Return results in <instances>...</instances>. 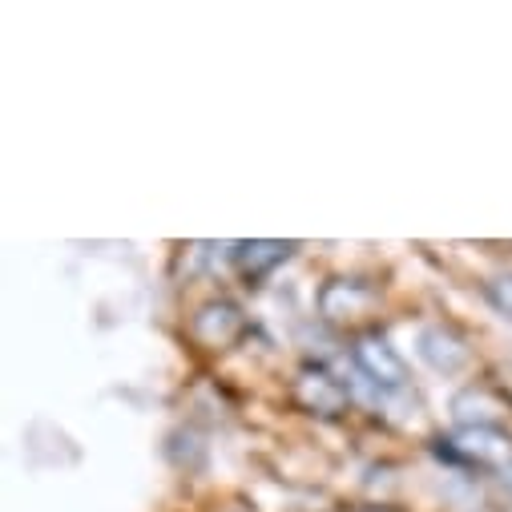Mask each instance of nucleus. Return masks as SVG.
<instances>
[{"mask_svg":"<svg viewBox=\"0 0 512 512\" xmlns=\"http://www.w3.org/2000/svg\"><path fill=\"white\" fill-rule=\"evenodd\" d=\"M351 363L363 371V379L371 383L379 396H383V392H404V388H408V363H404V355L388 343V335H379V331H367V335L355 339Z\"/></svg>","mask_w":512,"mask_h":512,"instance_id":"1","label":"nucleus"},{"mask_svg":"<svg viewBox=\"0 0 512 512\" xmlns=\"http://www.w3.org/2000/svg\"><path fill=\"white\" fill-rule=\"evenodd\" d=\"M295 400H299L303 412L331 420V416H343L347 412L351 388H347L339 375H331L323 363H303L299 375H295Z\"/></svg>","mask_w":512,"mask_h":512,"instance_id":"2","label":"nucleus"},{"mask_svg":"<svg viewBox=\"0 0 512 512\" xmlns=\"http://www.w3.org/2000/svg\"><path fill=\"white\" fill-rule=\"evenodd\" d=\"M416 355H420L436 375H460V371L472 363V347H468V339L456 335V331L444 327V323L420 327V335H416Z\"/></svg>","mask_w":512,"mask_h":512,"instance_id":"3","label":"nucleus"},{"mask_svg":"<svg viewBox=\"0 0 512 512\" xmlns=\"http://www.w3.org/2000/svg\"><path fill=\"white\" fill-rule=\"evenodd\" d=\"M456 452L464 456V468H492L504 472L512 464V436L504 428H460L452 436Z\"/></svg>","mask_w":512,"mask_h":512,"instance_id":"4","label":"nucleus"},{"mask_svg":"<svg viewBox=\"0 0 512 512\" xmlns=\"http://www.w3.org/2000/svg\"><path fill=\"white\" fill-rule=\"evenodd\" d=\"M190 331H194V339H198L202 347L222 351V347H230V343L246 331V315H242V307H234L230 299H214V303H202V307L194 311Z\"/></svg>","mask_w":512,"mask_h":512,"instance_id":"5","label":"nucleus"},{"mask_svg":"<svg viewBox=\"0 0 512 512\" xmlns=\"http://www.w3.org/2000/svg\"><path fill=\"white\" fill-rule=\"evenodd\" d=\"M375 291L359 279H331L323 291H319V311L327 323H355V319H367L375 311Z\"/></svg>","mask_w":512,"mask_h":512,"instance_id":"6","label":"nucleus"},{"mask_svg":"<svg viewBox=\"0 0 512 512\" xmlns=\"http://www.w3.org/2000/svg\"><path fill=\"white\" fill-rule=\"evenodd\" d=\"M504 416H508V404L488 383H472V388L452 396V420L460 428H500Z\"/></svg>","mask_w":512,"mask_h":512,"instance_id":"7","label":"nucleus"},{"mask_svg":"<svg viewBox=\"0 0 512 512\" xmlns=\"http://www.w3.org/2000/svg\"><path fill=\"white\" fill-rule=\"evenodd\" d=\"M295 242H279V238H254V242H238L234 246V267L246 283L267 279L275 267H283L291 259Z\"/></svg>","mask_w":512,"mask_h":512,"instance_id":"8","label":"nucleus"},{"mask_svg":"<svg viewBox=\"0 0 512 512\" xmlns=\"http://www.w3.org/2000/svg\"><path fill=\"white\" fill-rule=\"evenodd\" d=\"M484 299L492 303V311H496V315L512 319V271L492 275V279L484 283Z\"/></svg>","mask_w":512,"mask_h":512,"instance_id":"9","label":"nucleus"},{"mask_svg":"<svg viewBox=\"0 0 512 512\" xmlns=\"http://www.w3.org/2000/svg\"><path fill=\"white\" fill-rule=\"evenodd\" d=\"M496 480H500V484H504V488H508V496H512V464H508V468H504V472H496Z\"/></svg>","mask_w":512,"mask_h":512,"instance_id":"10","label":"nucleus"},{"mask_svg":"<svg viewBox=\"0 0 512 512\" xmlns=\"http://www.w3.org/2000/svg\"><path fill=\"white\" fill-rule=\"evenodd\" d=\"M230 512H250V508H230Z\"/></svg>","mask_w":512,"mask_h":512,"instance_id":"11","label":"nucleus"}]
</instances>
